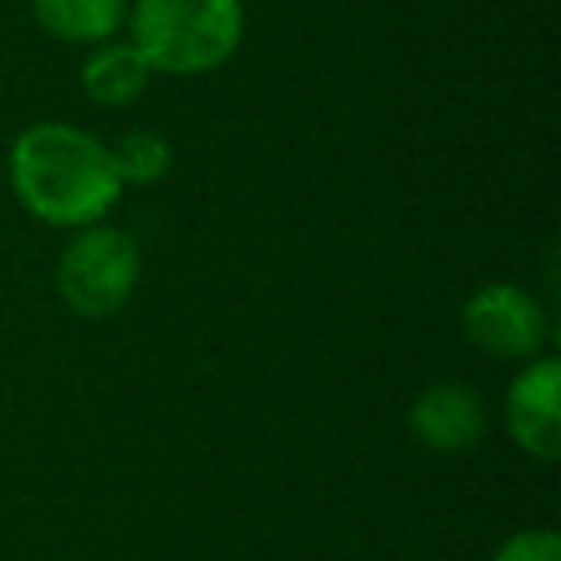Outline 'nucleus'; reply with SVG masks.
I'll list each match as a JSON object with an SVG mask.
<instances>
[{
    "label": "nucleus",
    "instance_id": "f257e3e1",
    "mask_svg": "<svg viewBox=\"0 0 561 561\" xmlns=\"http://www.w3.org/2000/svg\"><path fill=\"white\" fill-rule=\"evenodd\" d=\"M9 185L35 224L58 231L104 224L127 193L108 142L70 119H39L12 139Z\"/></svg>",
    "mask_w": 561,
    "mask_h": 561
},
{
    "label": "nucleus",
    "instance_id": "f03ea898",
    "mask_svg": "<svg viewBox=\"0 0 561 561\" xmlns=\"http://www.w3.org/2000/svg\"><path fill=\"white\" fill-rule=\"evenodd\" d=\"M242 35V0H131L127 12V39L154 78H208L239 55Z\"/></svg>",
    "mask_w": 561,
    "mask_h": 561
},
{
    "label": "nucleus",
    "instance_id": "7ed1b4c3",
    "mask_svg": "<svg viewBox=\"0 0 561 561\" xmlns=\"http://www.w3.org/2000/svg\"><path fill=\"white\" fill-rule=\"evenodd\" d=\"M142 277V250L135 234L116 224L70 231L55 265V289L78 320H108L135 297Z\"/></svg>",
    "mask_w": 561,
    "mask_h": 561
},
{
    "label": "nucleus",
    "instance_id": "20e7f679",
    "mask_svg": "<svg viewBox=\"0 0 561 561\" xmlns=\"http://www.w3.org/2000/svg\"><path fill=\"white\" fill-rule=\"evenodd\" d=\"M461 335L484 358L530 362L550 343V312L515 280H489L466 297L458 312Z\"/></svg>",
    "mask_w": 561,
    "mask_h": 561
},
{
    "label": "nucleus",
    "instance_id": "39448f33",
    "mask_svg": "<svg viewBox=\"0 0 561 561\" xmlns=\"http://www.w3.org/2000/svg\"><path fill=\"white\" fill-rule=\"evenodd\" d=\"M504 427L507 438L527 458L553 466L561 458V358L538 354L519 362L504 392Z\"/></svg>",
    "mask_w": 561,
    "mask_h": 561
},
{
    "label": "nucleus",
    "instance_id": "423d86ee",
    "mask_svg": "<svg viewBox=\"0 0 561 561\" xmlns=\"http://www.w3.org/2000/svg\"><path fill=\"white\" fill-rule=\"evenodd\" d=\"M408 431L431 454H469L489 435L484 397L466 381H431L408 408Z\"/></svg>",
    "mask_w": 561,
    "mask_h": 561
},
{
    "label": "nucleus",
    "instance_id": "0eeeda50",
    "mask_svg": "<svg viewBox=\"0 0 561 561\" xmlns=\"http://www.w3.org/2000/svg\"><path fill=\"white\" fill-rule=\"evenodd\" d=\"M154 81V70L131 39H108L89 47L81 62V89L96 108H131Z\"/></svg>",
    "mask_w": 561,
    "mask_h": 561
},
{
    "label": "nucleus",
    "instance_id": "6e6552de",
    "mask_svg": "<svg viewBox=\"0 0 561 561\" xmlns=\"http://www.w3.org/2000/svg\"><path fill=\"white\" fill-rule=\"evenodd\" d=\"M131 0H32V16L50 39L101 47L127 32Z\"/></svg>",
    "mask_w": 561,
    "mask_h": 561
},
{
    "label": "nucleus",
    "instance_id": "1a4fd4ad",
    "mask_svg": "<svg viewBox=\"0 0 561 561\" xmlns=\"http://www.w3.org/2000/svg\"><path fill=\"white\" fill-rule=\"evenodd\" d=\"M108 154L124 188H150L170 178L173 170L170 139L162 131H150V127H135V131L119 135L116 142H108Z\"/></svg>",
    "mask_w": 561,
    "mask_h": 561
},
{
    "label": "nucleus",
    "instance_id": "9d476101",
    "mask_svg": "<svg viewBox=\"0 0 561 561\" xmlns=\"http://www.w3.org/2000/svg\"><path fill=\"white\" fill-rule=\"evenodd\" d=\"M492 561H561V538L550 527H523L512 530L496 546Z\"/></svg>",
    "mask_w": 561,
    "mask_h": 561
}]
</instances>
